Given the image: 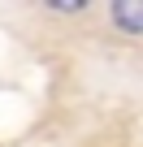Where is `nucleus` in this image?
<instances>
[{
  "mask_svg": "<svg viewBox=\"0 0 143 147\" xmlns=\"http://www.w3.org/2000/svg\"><path fill=\"white\" fill-rule=\"evenodd\" d=\"M113 26L126 30V35H143V0H117V5L108 9Z\"/></svg>",
  "mask_w": 143,
  "mask_h": 147,
  "instance_id": "1",
  "label": "nucleus"
}]
</instances>
